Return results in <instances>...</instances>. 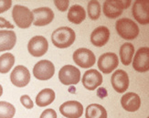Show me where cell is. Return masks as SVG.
I'll return each mask as SVG.
<instances>
[{"mask_svg":"<svg viewBox=\"0 0 149 118\" xmlns=\"http://www.w3.org/2000/svg\"><path fill=\"white\" fill-rule=\"evenodd\" d=\"M121 104L127 112H136L141 106L140 96L134 93H127L122 96Z\"/></svg>","mask_w":149,"mask_h":118,"instance_id":"obj_18","label":"cell"},{"mask_svg":"<svg viewBox=\"0 0 149 118\" xmlns=\"http://www.w3.org/2000/svg\"><path fill=\"white\" fill-rule=\"evenodd\" d=\"M54 4L55 6H57V8L59 9L60 11H66L68 9V6H69V4H70V1L68 0H63V1H59V0H55L54 1Z\"/></svg>","mask_w":149,"mask_h":118,"instance_id":"obj_28","label":"cell"},{"mask_svg":"<svg viewBox=\"0 0 149 118\" xmlns=\"http://www.w3.org/2000/svg\"><path fill=\"white\" fill-rule=\"evenodd\" d=\"M16 114V108L12 103L0 102V118H13Z\"/></svg>","mask_w":149,"mask_h":118,"instance_id":"obj_25","label":"cell"},{"mask_svg":"<svg viewBox=\"0 0 149 118\" xmlns=\"http://www.w3.org/2000/svg\"><path fill=\"white\" fill-rule=\"evenodd\" d=\"M17 42V36L13 30H0V52L10 50Z\"/></svg>","mask_w":149,"mask_h":118,"instance_id":"obj_19","label":"cell"},{"mask_svg":"<svg viewBox=\"0 0 149 118\" xmlns=\"http://www.w3.org/2000/svg\"><path fill=\"white\" fill-rule=\"evenodd\" d=\"M115 29L122 38L128 39V40L134 39L139 35V28L137 24L127 17L118 19L115 23Z\"/></svg>","mask_w":149,"mask_h":118,"instance_id":"obj_2","label":"cell"},{"mask_svg":"<svg viewBox=\"0 0 149 118\" xmlns=\"http://www.w3.org/2000/svg\"><path fill=\"white\" fill-rule=\"evenodd\" d=\"M34 16V21L33 24L36 27H42V26H46L49 23L52 22L54 19V12L52 9L49 8H35L33 11Z\"/></svg>","mask_w":149,"mask_h":118,"instance_id":"obj_13","label":"cell"},{"mask_svg":"<svg viewBox=\"0 0 149 118\" xmlns=\"http://www.w3.org/2000/svg\"><path fill=\"white\" fill-rule=\"evenodd\" d=\"M15 63V57L13 54L5 53L0 56V73L6 74L11 70Z\"/></svg>","mask_w":149,"mask_h":118,"instance_id":"obj_24","label":"cell"},{"mask_svg":"<svg viewBox=\"0 0 149 118\" xmlns=\"http://www.w3.org/2000/svg\"><path fill=\"white\" fill-rule=\"evenodd\" d=\"M59 79L64 85H75L81 81V71L72 65H65L59 71Z\"/></svg>","mask_w":149,"mask_h":118,"instance_id":"obj_6","label":"cell"},{"mask_svg":"<svg viewBox=\"0 0 149 118\" xmlns=\"http://www.w3.org/2000/svg\"><path fill=\"white\" fill-rule=\"evenodd\" d=\"M81 82L84 88H86L87 90L90 91H93L102 84V75L98 71H96L94 69H91L84 73Z\"/></svg>","mask_w":149,"mask_h":118,"instance_id":"obj_16","label":"cell"},{"mask_svg":"<svg viewBox=\"0 0 149 118\" xmlns=\"http://www.w3.org/2000/svg\"><path fill=\"white\" fill-rule=\"evenodd\" d=\"M75 32L69 27H61L53 31L51 41L57 48L65 49L72 46L75 41Z\"/></svg>","mask_w":149,"mask_h":118,"instance_id":"obj_1","label":"cell"},{"mask_svg":"<svg viewBox=\"0 0 149 118\" xmlns=\"http://www.w3.org/2000/svg\"><path fill=\"white\" fill-rule=\"evenodd\" d=\"M20 102L22 103V105L24 107H26L27 109H32L34 106V103L32 102V100L30 99V97L29 95H22L20 97Z\"/></svg>","mask_w":149,"mask_h":118,"instance_id":"obj_27","label":"cell"},{"mask_svg":"<svg viewBox=\"0 0 149 118\" xmlns=\"http://www.w3.org/2000/svg\"><path fill=\"white\" fill-rule=\"evenodd\" d=\"M89 17L93 20H97L101 15V5L98 1H90L87 6Z\"/></svg>","mask_w":149,"mask_h":118,"instance_id":"obj_26","label":"cell"},{"mask_svg":"<svg viewBox=\"0 0 149 118\" xmlns=\"http://www.w3.org/2000/svg\"><path fill=\"white\" fill-rule=\"evenodd\" d=\"M40 118H57V114L53 109L49 108L43 111Z\"/></svg>","mask_w":149,"mask_h":118,"instance_id":"obj_29","label":"cell"},{"mask_svg":"<svg viewBox=\"0 0 149 118\" xmlns=\"http://www.w3.org/2000/svg\"><path fill=\"white\" fill-rule=\"evenodd\" d=\"M110 38V30L104 26L96 28L91 34V42L95 47L104 46Z\"/></svg>","mask_w":149,"mask_h":118,"instance_id":"obj_17","label":"cell"},{"mask_svg":"<svg viewBox=\"0 0 149 118\" xmlns=\"http://www.w3.org/2000/svg\"><path fill=\"white\" fill-rule=\"evenodd\" d=\"M3 94V87L1 86V84H0V96Z\"/></svg>","mask_w":149,"mask_h":118,"instance_id":"obj_32","label":"cell"},{"mask_svg":"<svg viewBox=\"0 0 149 118\" xmlns=\"http://www.w3.org/2000/svg\"><path fill=\"white\" fill-rule=\"evenodd\" d=\"M131 5L130 0H121V1H116V0H107L103 3V14L109 18H116L120 15H122L123 11L129 8Z\"/></svg>","mask_w":149,"mask_h":118,"instance_id":"obj_4","label":"cell"},{"mask_svg":"<svg viewBox=\"0 0 149 118\" xmlns=\"http://www.w3.org/2000/svg\"><path fill=\"white\" fill-rule=\"evenodd\" d=\"M97 64L103 74H109L118 67V56L113 52H106L100 56Z\"/></svg>","mask_w":149,"mask_h":118,"instance_id":"obj_8","label":"cell"},{"mask_svg":"<svg viewBox=\"0 0 149 118\" xmlns=\"http://www.w3.org/2000/svg\"><path fill=\"white\" fill-rule=\"evenodd\" d=\"M55 100V91L52 89H43L36 96V104L40 107H45L52 103Z\"/></svg>","mask_w":149,"mask_h":118,"instance_id":"obj_21","label":"cell"},{"mask_svg":"<svg viewBox=\"0 0 149 118\" xmlns=\"http://www.w3.org/2000/svg\"><path fill=\"white\" fill-rule=\"evenodd\" d=\"M133 67L138 73H146L149 70V48L142 47L133 59Z\"/></svg>","mask_w":149,"mask_h":118,"instance_id":"obj_11","label":"cell"},{"mask_svg":"<svg viewBox=\"0 0 149 118\" xmlns=\"http://www.w3.org/2000/svg\"><path fill=\"white\" fill-rule=\"evenodd\" d=\"M120 59L122 63L128 66L129 64H131L133 61V56L134 54V47L133 44L126 42L125 44H123L120 48Z\"/></svg>","mask_w":149,"mask_h":118,"instance_id":"obj_22","label":"cell"},{"mask_svg":"<svg viewBox=\"0 0 149 118\" xmlns=\"http://www.w3.org/2000/svg\"><path fill=\"white\" fill-rule=\"evenodd\" d=\"M11 6H12V1H10V0H3V1H0V14L8 11L11 8Z\"/></svg>","mask_w":149,"mask_h":118,"instance_id":"obj_30","label":"cell"},{"mask_svg":"<svg viewBox=\"0 0 149 118\" xmlns=\"http://www.w3.org/2000/svg\"><path fill=\"white\" fill-rule=\"evenodd\" d=\"M86 17V12L80 5H73L68 11V20L73 24H81Z\"/></svg>","mask_w":149,"mask_h":118,"instance_id":"obj_20","label":"cell"},{"mask_svg":"<svg viewBox=\"0 0 149 118\" xmlns=\"http://www.w3.org/2000/svg\"><path fill=\"white\" fill-rule=\"evenodd\" d=\"M49 49V43L43 36H35L30 38L28 44V50L34 57L43 56Z\"/></svg>","mask_w":149,"mask_h":118,"instance_id":"obj_10","label":"cell"},{"mask_svg":"<svg viewBox=\"0 0 149 118\" xmlns=\"http://www.w3.org/2000/svg\"><path fill=\"white\" fill-rule=\"evenodd\" d=\"M12 17L17 26L20 29H28L33 23L34 16L27 6L16 5L12 10Z\"/></svg>","mask_w":149,"mask_h":118,"instance_id":"obj_3","label":"cell"},{"mask_svg":"<svg viewBox=\"0 0 149 118\" xmlns=\"http://www.w3.org/2000/svg\"><path fill=\"white\" fill-rule=\"evenodd\" d=\"M73 61L79 67L87 69L95 64L96 58L93 52L86 48H80L74 51Z\"/></svg>","mask_w":149,"mask_h":118,"instance_id":"obj_5","label":"cell"},{"mask_svg":"<svg viewBox=\"0 0 149 118\" xmlns=\"http://www.w3.org/2000/svg\"><path fill=\"white\" fill-rule=\"evenodd\" d=\"M55 73L54 64L47 60H42L35 64L33 74L40 81H48L53 77Z\"/></svg>","mask_w":149,"mask_h":118,"instance_id":"obj_7","label":"cell"},{"mask_svg":"<svg viewBox=\"0 0 149 118\" xmlns=\"http://www.w3.org/2000/svg\"><path fill=\"white\" fill-rule=\"evenodd\" d=\"M60 112L67 118H80L83 113V106L77 101H68L60 106Z\"/></svg>","mask_w":149,"mask_h":118,"instance_id":"obj_12","label":"cell"},{"mask_svg":"<svg viewBox=\"0 0 149 118\" xmlns=\"http://www.w3.org/2000/svg\"><path fill=\"white\" fill-rule=\"evenodd\" d=\"M132 13L136 21L142 25L149 23V3L146 1H135L133 5Z\"/></svg>","mask_w":149,"mask_h":118,"instance_id":"obj_15","label":"cell"},{"mask_svg":"<svg viewBox=\"0 0 149 118\" xmlns=\"http://www.w3.org/2000/svg\"><path fill=\"white\" fill-rule=\"evenodd\" d=\"M86 118H107V112L105 108L101 104L98 103H92L87 106Z\"/></svg>","mask_w":149,"mask_h":118,"instance_id":"obj_23","label":"cell"},{"mask_svg":"<svg viewBox=\"0 0 149 118\" xmlns=\"http://www.w3.org/2000/svg\"><path fill=\"white\" fill-rule=\"evenodd\" d=\"M10 81L16 87L22 88L27 86L30 82V73L23 65H17L12 71L10 74Z\"/></svg>","mask_w":149,"mask_h":118,"instance_id":"obj_9","label":"cell"},{"mask_svg":"<svg viewBox=\"0 0 149 118\" xmlns=\"http://www.w3.org/2000/svg\"><path fill=\"white\" fill-rule=\"evenodd\" d=\"M0 28H8V29H14L13 26L8 20H6V18L0 17Z\"/></svg>","mask_w":149,"mask_h":118,"instance_id":"obj_31","label":"cell"},{"mask_svg":"<svg viewBox=\"0 0 149 118\" xmlns=\"http://www.w3.org/2000/svg\"><path fill=\"white\" fill-rule=\"evenodd\" d=\"M111 83L113 88L119 94H124L129 87V77L124 70L115 71L112 75Z\"/></svg>","mask_w":149,"mask_h":118,"instance_id":"obj_14","label":"cell"}]
</instances>
